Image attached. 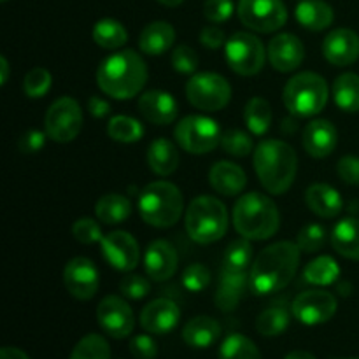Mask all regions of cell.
Segmentation results:
<instances>
[{"mask_svg":"<svg viewBox=\"0 0 359 359\" xmlns=\"http://www.w3.org/2000/svg\"><path fill=\"white\" fill-rule=\"evenodd\" d=\"M302 251L294 242H276L263 249L252 262L249 286L256 294H272L284 290L297 276Z\"/></svg>","mask_w":359,"mask_h":359,"instance_id":"obj_1","label":"cell"},{"mask_svg":"<svg viewBox=\"0 0 359 359\" xmlns=\"http://www.w3.org/2000/svg\"><path fill=\"white\" fill-rule=\"evenodd\" d=\"M249 284L248 272H221L214 304L221 312H233L241 304Z\"/></svg>","mask_w":359,"mask_h":359,"instance_id":"obj_25","label":"cell"},{"mask_svg":"<svg viewBox=\"0 0 359 359\" xmlns=\"http://www.w3.org/2000/svg\"><path fill=\"white\" fill-rule=\"evenodd\" d=\"M0 359H30L18 347H4L0 351Z\"/></svg>","mask_w":359,"mask_h":359,"instance_id":"obj_54","label":"cell"},{"mask_svg":"<svg viewBox=\"0 0 359 359\" xmlns=\"http://www.w3.org/2000/svg\"><path fill=\"white\" fill-rule=\"evenodd\" d=\"M130 353L135 359H154L158 356V344L149 335H137L130 340Z\"/></svg>","mask_w":359,"mask_h":359,"instance_id":"obj_49","label":"cell"},{"mask_svg":"<svg viewBox=\"0 0 359 359\" xmlns=\"http://www.w3.org/2000/svg\"><path fill=\"white\" fill-rule=\"evenodd\" d=\"M269 62L277 72H293L304 63L305 60V46L297 35L293 34H277L270 39L269 48H266Z\"/></svg>","mask_w":359,"mask_h":359,"instance_id":"obj_17","label":"cell"},{"mask_svg":"<svg viewBox=\"0 0 359 359\" xmlns=\"http://www.w3.org/2000/svg\"><path fill=\"white\" fill-rule=\"evenodd\" d=\"M181 321V309L168 298L149 302L140 312V326L151 335H167Z\"/></svg>","mask_w":359,"mask_h":359,"instance_id":"obj_19","label":"cell"},{"mask_svg":"<svg viewBox=\"0 0 359 359\" xmlns=\"http://www.w3.org/2000/svg\"><path fill=\"white\" fill-rule=\"evenodd\" d=\"M339 276L340 266L332 256H319L304 270V279L314 286H332L339 280Z\"/></svg>","mask_w":359,"mask_h":359,"instance_id":"obj_35","label":"cell"},{"mask_svg":"<svg viewBox=\"0 0 359 359\" xmlns=\"http://www.w3.org/2000/svg\"><path fill=\"white\" fill-rule=\"evenodd\" d=\"M294 16L305 30L321 32L333 23L335 14L332 6L325 0H300L294 9Z\"/></svg>","mask_w":359,"mask_h":359,"instance_id":"obj_28","label":"cell"},{"mask_svg":"<svg viewBox=\"0 0 359 359\" xmlns=\"http://www.w3.org/2000/svg\"><path fill=\"white\" fill-rule=\"evenodd\" d=\"M139 112L146 121L153 125H170L179 116V104L172 93L163 90H149L140 95Z\"/></svg>","mask_w":359,"mask_h":359,"instance_id":"obj_21","label":"cell"},{"mask_svg":"<svg viewBox=\"0 0 359 359\" xmlns=\"http://www.w3.org/2000/svg\"><path fill=\"white\" fill-rule=\"evenodd\" d=\"M332 248L340 256L359 262V219H340L332 230Z\"/></svg>","mask_w":359,"mask_h":359,"instance_id":"obj_30","label":"cell"},{"mask_svg":"<svg viewBox=\"0 0 359 359\" xmlns=\"http://www.w3.org/2000/svg\"><path fill=\"white\" fill-rule=\"evenodd\" d=\"M119 290H121L123 297L130 298V300H142L149 294L151 284L146 277H140L137 273H128L119 283Z\"/></svg>","mask_w":359,"mask_h":359,"instance_id":"obj_47","label":"cell"},{"mask_svg":"<svg viewBox=\"0 0 359 359\" xmlns=\"http://www.w3.org/2000/svg\"><path fill=\"white\" fill-rule=\"evenodd\" d=\"M328 83L316 72L294 74L283 91L284 105L297 118L318 116L328 104Z\"/></svg>","mask_w":359,"mask_h":359,"instance_id":"obj_7","label":"cell"},{"mask_svg":"<svg viewBox=\"0 0 359 359\" xmlns=\"http://www.w3.org/2000/svg\"><path fill=\"white\" fill-rule=\"evenodd\" d=\"M46 137H48V133L41 132V130H28V132H25L23 135L20 137V140H18V147H20L21 153H27V154L39 153V151L44 147Z\"/></svg>","mask_w":359,"mask_h":359,"instance_id":"obj_51","label":"cell"},{"mask_svg":"<svg viewBox=\"0 0 359 359\" xmlns=\"http://www.w3.org/2000/svg\"><path fill=\"white\" fill-rule=\"evenodd\" d=\"M107 135L116 142L133 144L142 139L144 126L139 119L132 118V116L118 114L109 119Z\"/></svg>","mask_w":359,"mask_h":359,"instance_id":"obj_36","label":"cell"},{"mask_svg":"<svg viewBox=\"0 0 359 359\" xmlns=\"http://www.w3.org/2000/svg\"><path fill=\"white\" fill-rule=\"evenodd\" d=\"M186 233L202 245L221 241L228 230V210L216 196L202 195L191 200L184 214Z\"/></svg>","mask_w":359,"mask_h":359,"instance_id":"obj_6","label":"cell"},{"mask_svg":"<svg viewBox=\"0 0 359 359\" xmlns=\"http://www.w3.org/2000/svg\"><path fill=\"white\" fill-rule=\"evenodd\" d=\"M186 98L203 112H217L231 100V86L226 77L216 72H196L186 83Z\"/></svg>","mask_w":359,"mask_h":359,"instance_id":"obj_9","label":"cell"},{"mask_svg":"<svg viewBox=\"0 0 359 359\" xmlns=\"http://www.w3.org/2000/svg\"><path fill=\"white\" fill-rule=\"evenodd\" d=\"M70 359H111V347L104 337L90 333L76 344Z\"/></svg>","mask_w":359,"mask_h":359,"instance_id":"obj_40","label":"cell"},{"mask_svg":"<svg viewBox=\"0 0 359 359\" xmlns=\"http://www.w3.org/2000/svg\"><path fill=\"white\" fill-rule=\"evenodd\" d=\"M175 30L167 21H153L146 25L139 35V48L144 55L161 56L174 46Z\"/></svg>","mask_w":359,"mask_h":359,"instance_id":"obj_26","label":"cell"},{"mask_svg":"<svg viewBox=\"0 0 359 359\" xmlns=\"http://www.w3.org/2000/svg\"><path fill=\"white\" fill-rule=\"evenodd\" d=\"M321 49L323 56L332 65H353L359 58V35L351 28H337L326 35Z\"/></svg>","mask_w":359,"mask_h":359,"instance_id":"obj_20","label":"cell"},{"mask_svg":"<svg viewBox=\"0 0 359 359\" xmlns=\"http://www.w3.org/2000/svg\"><path fill=\"white\" fill-rule=\"evenodd\" d=\"M221 147L226 151L230 156L235 158H245L251 153H255V146H252V139L248 132L244 130L231 128L223 132V139H221Z\"/></svg>","mask_w":359,"mask_h":359,"instance_id":"obj_41","label":"cell"},{"mask_svg":"<svg viewBox=\"0 0 359 359\" xmlns=\"http://www.w3.org/2000/svg\"><path fill=\"white\" fill-rule=\"evenodd\" d=\"M0 72H2V76H0V84H6L7 79H9V62H7L6 56H0Z\"/></svg>","mask_w":359,"mask_h":359,"instance_id":"obj_55","label":"cell"},{"mask_svg":"<svg viewBox=\"0 0 359 359\" xmlns=\"http://www.w3.org/2000/svg\"><path fill=\"white\" fill-rule=\"evenodd\" d=\"M181 283L189 293H202L210 284V270L202 263H191L182 270Z\"/></svg>","mask_w":359,"mask_h":359,"instance_id":"obj_43","label":"cell"},{"mask_svg":"<svg viewBox=\"0 0 359 359\" xmlns=\"http://www.w3.org/2000/svg\"><path fill=\"white\" fill-rule=\"evenodd\" d=\"M91 37H93L95 44L100 46L102 49L114 51V49H121L128 42V32L119 21L112 20V18H104L95 23Z\"/></svg>","mask_w":359,"mask_h":359,"instance_id":"obj_33","label":"cell"},{"mask_svg":"<svg viewBox=\"0 0 359 359\" xmlns=\"http://www.w3.org/2000/svg\"><path fill=\"white\" fill-rule=\"evenodd\" d=\"M333 102L344 112H359V76L354 72L340 74L332 86Z\"/></svg>","mask_w":359,"mask_h":359,"instance_id":"obj_32","label":"cell"},{"mask_svg":"<svg viewBox=\"0 0 359 359\" xmlns=\"http://www.w3.org/2000/svg\"><path fill=\"white\" fill-rule=\"evenodd\" d=\"M172 67H174L175 72L179 74H195L198 69V55H196L195 49L191 46H177V48L172 51L170 56Z\"/></svg>","mask_w":359,"mask_h":359,"instance_id":"obj_45","label":"cell"},{"mask_svg":"<svg viewBox=\"0 0 359 359\" xmlns=\"http://www.w3.org/2000/svg\"><path fill=\"white\" fill-rule=\"evenodd\" d=\"M53 76L44 67H34L23 79V91L28 98H42L51 90Z\"/></svg>","mask_w":359,"mask_h":359,"instance_id":"obj_42","label":"cell"},{"mask_svg":"<svg viewBox=\"0 0 359 359\" xmlns=\"http://www.w3.org/2000/svg\"><path fill=\"white\" fill-rule=\"evenodd\" d=\"M132 214V202L119 193H107L95 203V216L104 224H121Z\"/></svg>","mask_w":359,"mask_h":359,"instance_id":"obj_31","label":"cell"},{"mask_svg":"<svg viewBox=\"0 0 359 359\" xmlns=\"http://www.w3.org/2000/svg\"><path fill=\"white\" fill-rule=\"evenodd\" d=\"M237 14L244 27L259 34L277 32L287 21V9L283 0H241Z\"/></svg>","mask_w":359,"mask_h":359,"instance_id":"obj_12","label":"cell"},{"mask_svg":"<svg viewBox=\"0 0 359 359\" xmlns=\"http://www.w3.org/2000/svg\"><path fill=\"white\" fill-rule=\"evenodd\" d=\"M233 11L235 6L231 0H205L203 4V16L214 25L230 20Z\"/></svg>","mask_w":359,"mask_h":359,"instance_id":"obj_48","label":"cell"},{"mask_svg":"<svg viewBox=\"0 0 359 359\" xmlns=\"http://www.w3.org/2000/svg\"><path fill=\"white\" fill-rule=\"evenodd\" d=\"M252 163L262 186L272 195H284L293 186L298 170V156L284 140H262L255 147Z\"/></svg>","mask_w":359,"mask_h":359,"instance_id":"obj_3","label":"cell"},{"mask_svg":"<svg viewBox=\"0 0 359 359\" xmlns=\"http://www.w3.org/2000/svg\"><path fill=\"white\" fill-rule=\"evenodd\" d=\"M304 149L312 158H326L339 144V132L328 119H314L304 128Z\"/></svg>","mask_w":359,"mask_h":359,"instance_id":"obj_22","label":"cell"},{"mask_svg":"<svg viewBox=\"0 0 359 359\" xmlns=\"http://www.w3.org/2000/svg\"><path fill=\"white\" fill-rule=\"evenodd\" d=\"M305 203L316 216L325 217V219L337 217L344 207L340 193L333 186L325 184V182H316V184L309 186L305 191Z\"/></svg>","mask_w":359,"mask_h":359,"instance_id":"obj_24","label":"cell"},{"mask_svg":"<svg viewBox=\"0 0 359 359\" xmlns=\"http://www.w3.org/2000/svg\"><path fill=\"white\" fill-rule=\"evenodd\" d=\"M83 130V109L76 98L62 97L53 102L44 116V132L55 142H72Z\"/></svg>","mask_w":359,"mask_h":359,"instance_id":"obj_11","label":"cell"},{"mask_svg":"<svg viewBox=\"0 0 359 359\" xmlns=\"http://www.w3.org/2000/svg\"><path fill=\"white\" fill-rule=\"evenodd\" d=\"M2 2H7V0H2Z\"/></svg>","mask_w":359,"mask_h":359,"instance_id":"obj_59","label":"cell"},{"mask_svg":"<svg viewBox=\"0 0 359 359\" xmlns=\"http://www.w3.org/2000/svg\"><path fill=\"white\" fill-rule=\"evenodd\" d=\"M224 58L235 74L244 77L262 72L266 60L263 42L249 32H235L224 44Z\"/></svg>","mask_w":359,"mask_h":359,"instance_id":"obj_10","label":"cell"},{"mask_svg":"<svg viewBox=\"0 0 359 359\" xmlns=\"http://www.w3.org/2000/svg\"><path fill=\"white\" fill-rule=\"evenodd\" d=\"M63 284L76 300H91L100 286V272L90 258L77 256L63 269Z\"/></svg>","mask_w":359,"mask_h":359,"instance_id":"obj_14","label":"cell"},{"mask_svg":"<svg viewBox=\"0 0 359 359\" xmlns=\"http://www.w3.org/2000/svg\"><path fill=\"white\" fill-rule=\"evenodd\" d=\"M179 151L168 139H154L147 149V165L153 174L160 177H168L179 167Z\"/></svg>","mask_w":359,"mask_h":359,"instance_id":"obj_29","label":"cell"},{"mask_svg":"<svg viewBox=\"0 0 359 359\" xmlns=\"http://www.w3.org/2000/svg\"><path fill=\"white\" fill-rule=\"evenodd\" d=\"M147 65L133 49L112 53L97 69V84L114 100H130L144 90Z\"/></svg>","mask_w":359,"mask_h":359,"instance_id":"obj_2","label":"cell"},{"mask_svg":"<svg viewBox=\"0 0 359 359\" xmlns=\"http://www.w3.org/2000/svg\"><path fill=\"white\" fill-rule=\"evenodd\" d=\"M219 359H262V354L251 339L241 333H231L221 342Z\"/></svg>","mask_w":359,"mask_h":359,"instance_id":"obj_38","label":"cell"},{"mask_svg":"<svg viewBox=\"0 0 359 359\" xmlns=\"http://www.w3.org/2000/svg\"><path fill=\"white\" fill-rule=\"evenodd\" d=\"M179 256L170 242L158 238L147 245L146 252H144V270H146L147 277L156 283H163L175 276Z\"/></svg>","mask_w":359,"mask_h":359,"instance_id":"obj_18","label":"cell"},{"mask_svg":"<svg viewBox=\"0 0 359 359\" xmlns=\"http://www.w3.org/2000/svg\"><path fill=\"white\" fill-rule=\"evenodd\" d=\"M137 209L146 224L154 228H170L184 212V196L181 189L168 181H154L144 186L137 200Z\"/></svg>","mask_w":359,"mask_h":359,"instance_id":"obj_5","label":"cell"},{"mask_svg":"<svg viewBox=\"0 0 359 359\" xmlns=\"http://www.w3.org/2000/svg\"><path fill=\"white\" fill-rule=\"evenodd\" d=\"M72 235L77 242L86 245L97 244V242H102V238H104L100 224L95 219H91V217H79L72 224Z\"/></svg>","mask_w":359,"mask_h":359,"instance_id":"obj_46","label":"cell"},{"mask_svg":"<svg viewBox=\"0 0 359 359\" xmlns=\"http://www.w3.org/2000/svg\"><path fill=\"white\" fill-rule=\"evenodd\" d=\"M226 35H224V30H221L216 25H209V27L203 28L200 32V42H202L203 48L207 49H219L226 44Z\"/></svg>","mask_w":359,"mask_h":359,"instance_id":"obj_52","label":"cell"},{"mask_svg":"<svg viewBox=\"0 0 359 359\" xmlns=\"http://www.w3.org/2000/svg\"><path fill=\"white\" fill-rule=\"evenodd\" d=\"M244 121L249 133L256 137L265 135L272 125V107L269 102L262 97L249 98L244 107Z\"/></svg>","mask_w":359,"mask_h":359,"instance_id":"obj_34","label":"cell"},{"mask_svg":"<svg viewBox=\"0 0 359 359\" xmlns=\"http://www.w3.org/2000/svg\"><path fill=\"white\" fill-rule=\"evenodd\" d=\"M252 262V245L249 238H238L226 248L223 256L224 272H248Z\"/></svg>","mask_w":359,"mask_h":359,"instance_id":"obj_37","label":"cell"},{"mask_svg":"<svg viewBox=\"0 0 359 359\" xmlns=\"http://www.w3.org/2000/svg\"><path fill=\"white\" fill-rule=\"evenodd\" d=\"M175 142L189 154H207L221 146L223 130L216 119L202 114L182 118L174 130Z\"/></svg>","mask_w":359,"mask_h":359,"instance_id":"obj_8","label":"cell"},{"mask_svg":"<svg viewBox=\"0 0 359 359\" xmlns=\"http://www.w3.org/2000/svg\"><path fill=\"white\" fill-rule=\"evenodd\" d=\"M284 359H316L314 354L307 353V351H293V353L287 354Z\"/></svg>","mask_w":359,"mask_h":359,"instance_id":"obj_56","label":"cell"},{"mask_svg":"<svg viewBox=\"0 0 359 359\" xmlns=\"http://www.w3.org/2000/svg\"><path fill=\"white\" fill-rule=\"evenodd\" d=\"M337 174L346 184L358 186L359 184V158L347 154L342 156L337 163Z\"/></svg>","mask_w":359,"mask_h":359,"instance_id":"obj_50","label":"cell"},{"mask_svg":"<svg viewBox=\"0 0 359 359\" xmlns=\"http://www.w3.org/2000/svg\"><path fill=\"white\" fill-rule=\"evenodd\" d=\"M97 321L100 328L112 339H126L135 328V316L132 307L123 298L105 297L97 307Z\"/></svg>","mask_w":359,"mask_h":359,"instance_id":"obj_15","label":"cell"},{"mask_svg":"<svg viewBox=\"0 0 359 359\" xmlns=\"http://www.w3.org/2000/svg\"><path fill=\"white\" fill-rule=\"evenodd\" d=\"M337 298L330 291L309 290L298 294L291 305L294 319L305 326H319L337 314Z\"/></svg>","mask_w":359,"mask_h":359,"instance_id":"obj_13","label":"cell"},{"mask_svg":"<svg viewBox=\"0 0 359 359\" xmlns=\"http://www.w3.org/2000/svg\"><path fill=\"white\" fill-rule=\"evenodd\" d=\"M290 326V312L280 305L265 309L256 319V330L263 337L283 335Z\"/></svg>","mask_w":359,"mask_h":359,"instance_id":"obj_39","label":"cell"},{"mask_svg":"<svg viewBox=\"0 0 359 359\" xmlns=\"http://www.w3.org/2000/svg\"><path fill=\"white\" fill-rule=\"evenodd\" d=\"M209 184L219 195L237 196L244 191L248 184V175L244 168L233 161H217L209 170Z\"/></svg>","mask_w":359,"mask_h":359,"instance_id":"obj_23","label":"cell"},{"mask_svg":"<svg viewBox=\"0 0 359 359\" xmlns=\"http://www.w3.org/2000/svg\"><path fill=\"white\" fill-rule=\"evenodd\" d=\"M326 242V230L325 226L318 223H311L305 224L300 231H298L297 237V244L300 248L302 252H318L319 249H323Z\"/></svg>","mask_w":359,"mask_h":359,"instance_id":"obj_44","label":"cell"},{"mask_svg":"<svg viewBox=\"0 0 359 359\" xmlns=\"http://www.w3.org/2000/svg\"><path fill=\"white\" fill-rule=\"evenodd\" d=\"M102 255L112 269L119 272H132L140 259V249L135 237L128 231H111L100 242Z\"/></svg>","mask_w":359,"mask_h":359,"instance_id":"obj_16","label":"cell"},{"mask_svg":"<svg viewBox=\"0 0 359 359\" xmlns=\"http://www.w3.org/2000/svg\"><path fill=\"white\" fill-rule=\"evenodd\" d=\"M88 111H90V114L93 118L102 119L111 112V105L100 97H90V100H88Z\"/></svg>","mask_w":359,"mask_h":359,"instance_id":"obj_53","label":"cell"},{"mask_svg":"<svg viewBox=\"0 0 359 359\" xmlns=\"http://www.w3.org/2000/svg\"><path fill=\"white\" fill-rule=\"evenodd\" d=\"M235 230L249 241H266L280 226V214L276 202L259 191L238 196L231 212Z\"/></svg>","mask_w":359,"mask_h":359,"instance_id":"obj_4","label":"cell"},{"mask_svg":"<svg viewBox=\"0 0 359 359\" xmlns=\"http://www.w3.org/2000/svg\"><path fill=\"white\" fill-rule=\"evenodd\" d=\"M342 359H359V358H342Z\"/></svg>","mask_w":359,"mask_h":359,"instance_id":"obj_58","label":"cell"},{"mask_svg":"<svg viewBox=\"0 0 359 359\" xmlns=\"http://www.w3.org/2000/svg\"><path fill=\"white\" fill-rule=\"evenodd\" d=\"M156 2H160L165 7H179L184 0H156Z\"/></svg>","mask_w":359,"mask_h":359,"instance_id":"obj_57","label":"cell"},{"mask_svg":"<svg viewBox=\"0 0 359 359\" xmlns=\"http://www.w3.org/2000/svg\"><path fill=\"white\" fill-rule=\"evenodd\" d=\"M221 337V325L209 316H196L182 328V340L195 349H207Z\"/></svg>","mask_w":359,"mask_h":359,"instance_id":"obj_27","label":"cell"}]
</instances>
